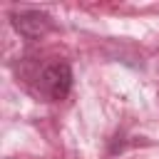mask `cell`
<instances>
[{"label":"cell","instance_id":"6da1fadb","mask_svg":"<svg viewBox=\"0 0 159 159\" xmlns=\"http://www.w3.org/2000/svg\"><path fill=\"white\" fill-rule=\"evenodd\" d=\"M40 89L50 99H65L72 89V70L67 62H50L40 72Z\"/></svg>","mask_w":159,"mask_h":159},{"label":"cell","instance_id":"7a4b0ae2","mask_svg":"<svg viewBox=\"0 0 159 159\" xmlns=\"http://www.w3.org/2000/svg\"><path fill=\"white\" fill-rule=\"evenodd\" d=\"M12 27L25 37H40L50 30V17L40 10H22L12 15Z\"/></svg>","mask_w":159,"mask_h":159}]
</instances>
